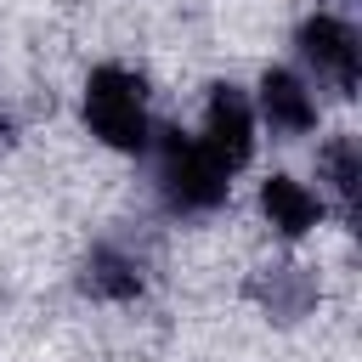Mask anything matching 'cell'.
<instances>
[{
    "instance_id": "cell-8",
    "label": "cell",
    "mask_w": 362,
    "mask_h": 362,
    "mask_svg": "<svg viewBox=\"0 0 362 362\" xmlns=\"http://www.w3.org/2000/svg\"><path fill=\"white\" fill-rule=\"evenodd\" d=\"M85 288L102 294V300H130V294H141V272H136V260H124V255H113V249H90V260H85Z\"/></svg>"
},
{
    "instance_id": "cell-1",
    "label": "cell",
    "mask_w": 362,
    "mask_h": 362,
    "mask_svg": "<svg viewBox=\"0 0 362 362\" xmlns=\"http://www.w3.org/2000/svg\"><path fill=\"white\" fill-rule=\"evenodd\" d=\"M79 107H85V130H90L102 147H113V153H147V141H153V113H147V85H141V74H130V68H119V62L90 68Z\"/></svg>"
},
{
    "instance_id": "cell-3",
    "label": "cell",
    "mask_w": 362,
    "mask_h": 362,
    "mask_svg": "<svg viewBox=\"0 0 362 362\" xmlns=\"http://www.w3.org/2000/svg\"><path fill=\"white\" fill-rule=\"evenodd\" d=\"M255 136H260V119H255L249 90H243V85H209L204 130H198V141L209 147V158H215L226 175H238V170H249V158H255Z\"/></svg>"
},
{
    "instance_id": "cell-2",
    "label": "cell",
    "mask_w": 362,
    "mask_h": 362,
    "mask_svg": "<svg viewBox=\"0 0 362 362\" xmlns=\"http://www.w3.org/2000/svg\"><path fill=\"white\" fill-rule=\"evenodd\" d=\"M158 141H147L158 153V198L175 209V215H209L226 204L232 192V175L209 158V147L187 130H153Z\"/></svg>"
},
{
    "instance_id": "cell-5",
    "label": "cell",
    "mask_w": 362,
    "mask_h": 362,
    "mask_svg": "<svg viewBox=\"0 0 362 362\" xmlns=\"http://www.w3.org/2000/svg\"><path fill=\"white\" fill-rule=\"evenodd\" d=\"M249 102H255V119H260L272 136H283V141L317 130V90H311V79L294 74V68H266Z\"/></svg>"
},
{
    "instance_id": "cell-6",
    "label": "cell",
    "mask_w": 362,
    "mask_h": 362,
    "mask_svg": "<svg viewBox=\"0 0 362 362\" xmlns=\"http://www.w3.org/2000/svg\"><path fill=\"white\" fill-rule=\"evenodd\" d=\"M260 215L272 221L277 238H305L322 221V192H311L305 181H294V175L277 170V175L260 181Z\"/></svg>"
},
{
    "instance_id": "cell-7",
    "label": "cell",
    "mask_w": 362,
    "mask_h": 362,
    "mask_svg": "<svg viewBox=\"0 0 362 362\" xmlns=\"http://www.w3.org/2000/svg\"><path fill=\"white\" fill-rule=\"evenodd\" d=\"M317 175L334 187L339 209H351V204H356V181H362V147H356V136H334V141H322V153H317Z\"/></svg>"
},
{
    "instance_id": "cell-4",
    "label": "cell",
    "mask_w": 362,
    "mask_h": 362,
    "mask_svg": "<svg viewBox=\"0 0 362 362\" xmlns=\"http://www.w3.org/2000/svg\"><path fill=\"white\" fill-rule=\"evenodd\" d=\"M305 68L317 74V85H334L339 96H356V79H362V45H356V28L334 11H317L300 23L294 34Z\"/></svg>"
}]
</instances>
